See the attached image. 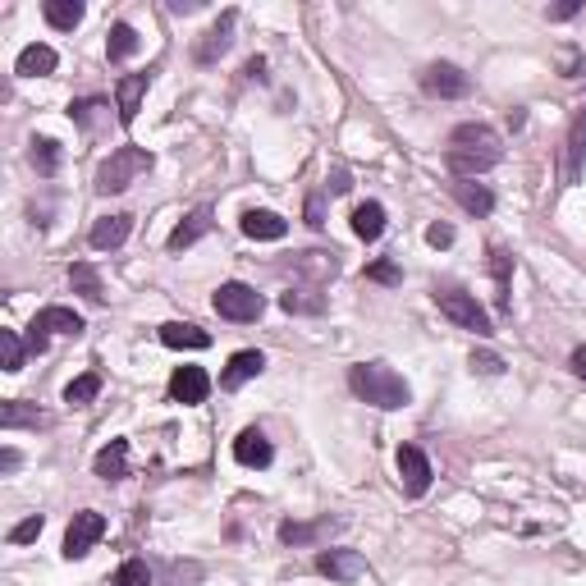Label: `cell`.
I'll list each match as a JSON object with an SVG mask.
<instances>
[{
  "label": "cell",
  "instance_id": "6da1fadb",
  "mask_svg": "<svg viewBox=\"0 0 586 586\" xmlns=\"http://www.w3.org/2000/svg\"><path fill=\"white\" fill-rule=\"evenodd\" d=\"M504 161V142L500 133L490 129L481 120H467L449 133V147H445V165L454 170V179H477V174L495 170Z\"/></svg>",
  "mask_w": 586,
  "mask_h": 586
},
{
  "label": "cell",
  "instance_id": "7a4b0ae2",
  "mask_svg": "<svg viewBox=\"0 0 586 586\" xmlns=\"http://www.w3.org/2000/svg\"><path fill=\"white\" fill-rule=\"evenodd\" d=\"M348 390L358 394L362 403H371V408H385V413H394V408H403V403L413 399L408 380L394 367H385V362H358V367L348 371Z\"/></svg>",
  "mask_w": 586,
  "mask_h": 586
},
{
  "label": "cell",
  "instance_id": "3957f363",
  "mask_svg": "<svg viewBox=\"0 0 586 586\" xmlns=\"http://www.w3.org/2000/svg\"><path fill=\"white\" fill-rule=\"evenodd\" d=\"M152 170V152H142V147H115L106 161L97 165V193H124V188L138 179V174Z\"/></svg>",
  "mask_w": 586,
  "mask_h": 586
},
{
  "label": "cell",
  "instance_id": "277c9868",
  "mask_svg": "<svg viewBox=\"0 0 586 586\" xmlns=\"http://www.w3.org/2000/svg\"><path fill=\"white\" fill-rule=\"evenodd\" d=\"M435 303H440V312L454 321V326H463V330H472V335H495V326H490V312L486 307L472 298V293H463V289H440L435 293Z\"/></svg>",
  "mask_w": 586,
  "mask_h": 586
},
{
  "label": "cell",
  "instance_id": "5b68a950",
  "mask_svg": "<svg viewBox=\"0 0 586 586\" xmlns=\"http://www.w3.org/2000/svg\"><path fill=\"white\" fill-rule=\"evenodd\" d=\"M211 303H216V312L225 316V321H239V326H248V321H257V316L266 312V303H261V293L252 289V284H243V280L220 284Z\"/></svg>",
  "mask_w": 586,
  "mask_h": 586
},
{
  "label": "cell",
  "instance_id": "8992f818",
  "mask_svg": "<svg viewBox=\"0 0 586 586\" xmlns=\"http://www.w3.org/2000/svg\"><path fill=\"white\" fill-rule=\"evenodd\" d=\"M417 83H422L426 97H440V101H458V97H467V92H472V78H467L458 65H449V60L426 65L422 74H417Z\"/></svg>",
  "mask_w": 586,
  "mask_h": 586
},
{
  "label": "cell",
  "instance_id": "52a82bcc",
  "mask_svg": "<svg viewBox=\"0 0 586 586\" xmlns=\"http://www.w3.org/2000/svg\"><path fill=\"white\" fill-rule=\"evenodd\" d=\"M431 458L422 454V449L417 445H403L399 449V481H403V495H408V500H422L426 490H431Z\"/></svg>",
  "mask_w": 586,
  "mask_h": 586
},
{
  "label": "cell",
  "instance_id": "ba28073f",
  "mask_svg": "<svg viewBox=\"0 0 586 586\" xmlns=\"http://www.w3.org/2000/svg\"><path fill=\"white\" fill-rule=\"evenodd\" d=\"M101 536H106V518L101 513H92V509L74 513V522H69V532H65V559H83Z\"/></svg>",
  "mask_w": 586,
  "mask_h": 586
},
{
  "label": "cell",
  "instance_id": "9c48e42d",
  "mask_svg": "<svg viewBox=\"0 0 586 586\" xmlns=\"http://www.w3.org/2000/svg\"><path fill=\"white\" fill-rule=\"evenodd\" d=\"M316 573L330 582H358L367 573V559L358 550H321L316 554Z\"/></svg>",
  "mask_w": 586,
  "mask_h": 586
},
{
  "label": "cell",
  "instance_id": "30bf717a",
  "mask_svg": "<svg viewBox=\"0 0 586 586\" xmlns=\"http://www.w3.org/2000/svg\"><path fill=\"white\" fill-rule=\"evenodd\" d=\"M582 165H586V106H577L573 124H568V138H564V184L582 179Z\"/></svg>",
  "mask_w": 586,
  "mask_h": 586
},
{
  "label": "cell",
  "instance_id": "8fae6325",
  "mask_svg": "<svg viewBox=\"0 0 586 586\" xmlns=\"http://www.w3.org/2000/svg\"><path fill=\"white\" fill-rule=\"evenodd\" d=\"M129 234H133V216H129V211H115V216H101L97 225H92L87 243H92L97 252H115V248H124V243H129Z\"/></svg>",
  "mask_w": 586,
  "mask_h": 586
},
{
  "label": "cell",
  "instance_id": "7c38bea8",
  "mask_svg": "<svg viewBox=\"0 0 586 586\" xmlns=\"http://www.w3.org/2000/svg\"><path fill=\"white\" fill-rule=\"evenodd\" d=\"M147 87H152V74H124L120 87H115V110H120V124L129 129L138 120L142 110V97H147Z\"/></svg>",
  "mask_w": 586,
  "mask_h": 586
},
{
  "label": "cell",
  "instance_id": "4fadbf2b",
  "mask_svg": "<svg viewBox=\"0 0 586 586\" xmlns=\"http://www.w3.org/2000/svg\"><path fill=\"white\" fill-rule=\"evenodd\" d=\"M234 23H239V14H234V10L220 14L216 28H211V33L202 37V42H197V51H193V55H197V65H216L220 55H225L229 46H234Z\"/></svg>",
  "mask_w": 586,
  "mask_h": 586
},
{
  "label": "cell",
  "instance_id": "5bb4252c",
  "mask_svg": "<svg viewBox=\"0 0 586 586\" xmlns=\"http://www.w3.org/2000/svg\"><path fill=\"white\" fill-rule=\"evenodd\" d=\"M216 211L211 207H197V211H188L179 225H174V234H170V252H184V248H193V243H202L211 234V225H216Z\"/></svg>",
  "mask_w": 586,
  "mask_h": 586
},
{
  "label": "cell",
  "instance_id": "9a60e30c",
  "mask_svg": "<svg viewBox=\"0 0 586 586\" xmlns=\"http://www.w3.org/2000/svg\"><path fill=\"white\" fill-rule=\"evenodd\" d=\"M211 394V376L202 367H179L170 376V399L174 403H202Z\"/></svg>",
  "mask_w": 586,
  "mask_h": 586
},
{
  "label": "cell",
  "instance_id": "2e32d148",
  "mask_svg": "<svg viewBox=\"0 0 586 586\" xmlns=\"http://www.w3.org/2000/svg\"><path fill=\"white\" fill-rule=\"evenodd\" d=\"M449 193H454V202L467 216H490V211H495V193H490L486 184H477V179H454Z\"/></svg>",
  "mask_w": 586,
  "mask_h": 586
},
{
  "label": "cell",
  "instance_id": "e0dca14e",
  "mask_svg": "<svg viewBox=\"0 0 586 586\" xmlns=\"http://www.w3.org/2000/svg\"><path fill=\"white\" fill-rule=\"evenodd\" d=\"M33 326L46 330V335H69V339H78L87 330L83 316H78L74 307H42V312L33 316Z\"/></svg>",
  "mask_w": 586,
  "mask_h": 586
},
{
  "label": "cell",
  "instance_id": "ac0fdd59",
  "mask_svg": "<svg viewBox=\"0 0 586 586\" xmlns=\"http://www.w3.org/2000/svg\"><path fill=\"white\" fill-rule=\"evenodd\" d=\"M234 458H239L243 467H271L275 449H271V440H266L257 426H248V431H239V440H234Z\"/></svg>",
  "mask_w": 586,
  "mask_h": 586
},
{
  "label": "cell",
  "instance_id": "d6986e66",
  "mask_svg": "<svg viewBox=\"0 0 586 586\" xmlns=\"http://www.w3.org/2000/svg\"><path fill=\"white\" fill-rule=\"evenodd\" d=\"M289 271L307 275L312 284H330L335 280V271H339V261H335V252H298V257L289 261Z\"/></svg>",
  "mask_w": 586,
  "mask_h": 586
},
{
  "label": "cell",
  "instance_id": "ffe728a7",
  "mask_svg": "<svg viewBox=\"0 0 586 586\" xmlns=\"http://www.w3.org/2000/svg\"><path fill=\"white\" fill-rule=\"evenodd\" d=\"M55 65H60V55H55L51 46L33 42V46H23V51H19L14 74H19V78H46V74H55Z\"/></svg>",
  "mask_w": 586,
  "mask_h": 586
},
{
  "label": "cell",
  "instance_id": "44dd1931",
  "mask_svg": "<svg viewBox=\"0 0 586 586\" xmlns=\"http://www.w3.org/2000/svg\"><path fill=\"white\" fill-rule=\"evenodd\" d=\"M243 234L257 243H275L289 234V220L275 216V211H243Z\"/></svg>",
  "mask_w": 586,
  "mask_h": 586
},
{
  "label": "cell",
  "instance_id": "7402d4cb",
  "mask_svg": "<svg viewBox=\"0 0 586 586\" xmlns=\"http://www.w3.org/2000/svg\"><path fill=\"white\" fill-rule=\"evenodd\" d=\"M261 371H266V358H261L257 348H243V353H234V358H229L220 385H225V390H239V385H248L252 376H261Z\"/></svg>",
  "mask_w": 586,
  "mask_h": 586
},
{
  "label": "cell",
  "instance_id": "603a6c76",
  "mask_svg": "<svg viewBox=\"0 0 586 586\" xmlns=\"http://www.w3.org/2000/svg\"><path fill=\"white\" fill-rule=\"evenodd\" d=\"M92 472H97L101 481H124L129 477V440H110V445L97 454Z\"/></svg>",
  "mask_w": 586,
  "mask_h": 586
},
{
  "label": "cell",
  "instance_id": "cb8c5ba5",
  "mask_svg": "<svg viewBox=\"0 0 586 586\" xmlns=\"http://www.w3.org/2000/svg\"><path fill=\"white\" fill-rule=\"evenodd\" d=\"M161 344L165 348H211V335L207 330H197V326H188V321H165Z\"/></svg>",
  "mask_w": 586,
  "mask_h": 586
},
{
  "label": "cell",
  "instance_id": "d4e9b609",
  "mask_svg": "<svg viewBox=\"0 0 586 586\" xmlns=\"http://www.w3.org/2000/svg\"><path fill=\"white\" fill-rule=\"evenodd\" d=\"M69 120L78 124V129H97L101 120H110V101L106 97H78V101H69Z\"/></svg>",
  "mask_w": 586,
  "mask_h": 586
},
{
  "label": "cell",
  "instance_id": "484cf974",
  "mask_svg": "<svg viewBox=\"0 0 586 586\" xmlns=\"http://www.w3.org/2000/svg\"><path fill=\"white\" fill-rule=\"evenodd\" d=\"M69 284H74V293H83L92 307L106 303V289H101V275L97 266H87V261H78V266H69Z\"/></svg>",
  "mask_w": 586,
  "mask_h": 586
},
{
  "label": "cell",
  "instance_id": "4316f807",
  "mask_svg": "<svg viewBox=\"0 0 586 586\" xmlns=\"http://www.w3.org/2000/svg\"><path fill=\"white\" fill-rule=\"evenodd\" d=\"M353 234L376 243L380 234H385V207H380V202H362V207L353 211Z\"/></svg>",
  "mask_w": 586,
  "mask_h": 586
},
{
  "label": "cell",
  "instance_id": "83f0119b",
  "mask_svg": "<svg viewBox=\"0 0 586 586\" xmlns=\"http://www.w3.org/2000/svg\"><path fill=\"white\" fill-rule=\"evenodd\" d=\"M138 51V33H133V23H110V37H106V55H110V65H124L129 55Z\"/></svg>",
  "mask_w": 586,
  "mask_h": 586
},
{
  "label": "cell",
  "instance_id": "f1b7e54d",
  "mask_svg": "<svg viewBox=\"0 0 586 586\" xmlns=\"http://www.w3.org/2000/svg\"><path fill=\"white\" fill-rule=\"evenodd\" d=\"M330 527H339L335 518H321V522H280V541L284 545H312L316 536H326Z\"/></svg>",
  "mask_w": 586,
  "mask_h": 586
},
{
  "label": "cell",
  "instance_id": "f546056e",
  "mask_svg": "<svg viewBox=\"0 0 586 586\" xmlns=\"http://www.w3.org/2000/svg\"><path fill=\"white\" fill-rule=\"evenodd\" d=\"M42 14L51 28H60V33H74L78 23H83V5H78V0H46Z\"/></svg>",
  "mask_w": 586,
  "mask_h": 586
},
{
  "label": "cell",
  "instance_id": "4dcf8cb0",
  "mask_svg": "<svg viewBox=\"0 0 586 586\" xmlns=\"http://www.w3.org/2000/svg\"><path fill=\"white\" fill-rule=\"evenodd\" d=\"M280 307L289 316H321L326 312V298L316 289H289V293H280Z\"/></svg>",
  "mask_w": 586,
  "mask_h": 586
},
{
  "label": "cell",
  "instance_id": "1f68e13d",
  "mask_svg": "<svg viewBox=\"0 0 586 586\" xmlns=\"http://www.w3.org/2000/svg\"><path fill=\"white\" fill-rule=\"evenodd\" d=\"M0 426H5V431H14V426H46V413H37V408H28V403L10 399L5 408H0Z\"/></svg>",
  "mask_w": 586,
  "mask_h": 586
},
{
  "label": "cell",
  "instance_id": "d6a6232c",
  "mask_svg": "<svg viewBox=\"0 0 586 586\" xmlns=\"http://www.w3.org/2000/svg\"><path fill=\"white\" fill-rule=\"evenodd\" d=\"M490 271H495V289H500V307H509V280H513V257L495 243L490 248Z\"/></svg>",
  "mask_w": 586,
  "mask_h": 586
},
{
  "label": "cell",
  "instance_id": "836d02e7",
  "mask_svg": "<svg viewBox=\"0 0 586 586\" xmlns=\"http://www.w3.org/2000/svg\"><path fill=\"white\" fill-rule=\"evenodd\" d=\"M161 586H202V564L197 559H174V564H165Z\"/></svg>",
  "mask_w": 586,
  "mask_h": 586
},
{
  "label": "cell",
  "instance_id": "e575fe53",
  "mask_svg": "<svg viewBox=\"0 0 586 586\" xmlns=\"http://www.w3.org/2000/svg\"><path fill=\"white\" fill-rule=\"evenodd\" d=\"M97 394H101V376H97V371H83L78 380H69V385H65V403H74V408H78V403H92Z\"/></svg>",
  "mask_w": 586,
  "mask_h": 586
},
{
  "label": "cell",
  "instance_id": "d590c367",
  "mask_svg": "<svg viewBox=\"0 0 586 586\" xmlns=\"http://www.w3.org/2000/svg\"><path fill=\"white\" fill-rule=\"evenodd\" d=\"M33 165H37V174H42V179H51V174L60 170V142L33 138Z\"/></svg>",
  "mask_w": 586,
  "mask_h": 586
},
{
  "label": "cell",
  "instance_id": "8d00e7d4",
  "mask_svg": "<svg viewBox=\"0 0 586 586\" xmlns=\"http://www.w3.org/2000/svg\"><path fill=\"white\" fill-rule=\"evenodd\" d=\"M0 353H5V371H23V358H28V344H23L14 330H0Z\"/></svg>",
  "mask_w": 586,
  "mask_h": 586
},
{
  "label": "cell",
  "instance_id": "74e56055",
  "mask_svg": "<svg viewBox=\"0 0 586 586\" xmlns=\"http://www.w3.org/2000/svg\"><path fill=\"white\" fill-rule=\"evenodd\" d=\"M110 586H152V568H147V559H129V564H120V573H115V582Z\"/></svg>",
  "mask_w": 586,
  "mask_h": 586
},
{
  "label": "cell",
  "instance_id": "f35d334b",
  "mask_svg": "<svg viewBox=\"0 0 586 586\" xmlns=\"http://www.w3.org/2000/svg\"><path fill=\"white\" fill-rule=\"evenodd\" d=\"M42 527H46V522L37 518V513H33V518H23V522H14V527H10V545H28V541H37V536H42Z\"/></svg>",
  "mask_w": 586,
  "mask_h": 586
},
{
  "label": "cell",
  "instance_id": "ab89813d",
  "mask_svg": "<svg viewBox=\"0 0 586 586\" xmlns=\"http://www.w3.org/2000/svg\"><path fill=\"white\" fill-rule=\"evenodd\" d=\"M367 280H376V284H399L403 271L394 266V261H371V266H367Z\"/></svg>",
  "mask_w": 586,
  "mask_h": 586
},
{
  "label": "cell",
  "instance_id": "60d3db41",
  "mask_svg": "<svg viewBox=\"0 0 586 586\" xmlns=\"http://www.w3.org/2000/svg\"><path fill=\"white\" fill-rule=\"evenodd\" d=\"M472 371H481V376H500L504 362L495 358V353H472Z\"/></svg>",
  "mask_w": 586,
  "mask_h": 586
},
{
  "label": "cell",
  "instance_id": "b9f144b4",
  "mask_svg": "<svg viewBox=\"0 0 586 586\" xmlns=\"http://www.w3.org/2000/svg\"><path fill=\"white\" fill-rule=\"evenodd\" d=\"M307 225H312V229L326 225V197H321V193L307 197Z\"/></svg>",
  "mask_w": 586,
  "mask_h": 586
},
{
  "label": "cell",
  "instance_id": "7bdbcfd3",
  "mask_svg": "<svg viewBox=\"0 0 586 586\" xmlns=\"http://www.w3.org/2000/svg\"><path fill=\"white\" fill-rule=\"evenodd\" d=\"M23 344H28V353H33V358H42V353H46V344H51V335H46V330H37V326H28Z\"/></svg>",
  "mask_w": 586,
  "mask_h": 586
},
{
  "label": "cell",
  "instance_id": "ee69618b",
  "mask_svg": "<svg viewBox=\"0 0 586 586\" xmlns=\"http://www.w3.org/2000/svg\"><path fill=\"white\" fill-rule=\"evenodd\" d=\"M426 243H431V248H449V243H454V229H449V225H431V229H426Z\"/></svg>",
  "mask_w": 586,
  "mask_h": 586
},
{
  "label": "cell",
  "instance_id": "f6af8a7d",
  "mask_svg": "<svg viewBox=\"0 0 586 586\" xmlns=\"http://www.w3.org/2000/svg\"><path fill=\"white\" fill-rule=\"evenodd\" d=\"M326 188H330L335 197H339V193H348V188H353V184H348V170H335V174H330V184H326Z\"/></svg>",
  "mask_w": 586,
  "mask_h": 586
},
{
  "label": "cell",
  "instance_id": "bcb514c9",
  "mask_svg": "<svg viewBox=\"0 0 586 586\" xmlns=\"http://www.w3.org/2000/svg\"><path fill=\"white\" fill-rule=\"evenodd\" d=\"M19 467V449H0V472H14Z\"/></svg>",
  "mask_w": 586,
  "mask_h": 586
},
{
  "label": "cell",
  "instance_id": "7dc6e473",
  "mask_svg": "<svg viewBox=\"0 0 586 586\" xmlns=\"http://www.w3.org/2000/svg\"><path fill=\"white\" fill-rule=\"evenodd\" d=\"M197 5H202V0H174L170 10H174V14H193V10H197Z\"/></svg>",
  "mask_w": 586,
  "mask_h": 586
},
{
  "label": "cell",
  "instance_id": "c3c4849f",
  "mask_svg": "<svg viewBox=\"0 0 586 586\" xmlns=\"http://www.w3.org/2000/svg\"><path fill=\"white\" fill-rule=\"evenodd\" d=\"M573 371L586 380V348H577V353H573Z\"/></svg>",
  "mask_w": 586,
  "mask_h": 586
},
{
  "label": "cell",
  "instance_id": "681fc988",
  "mask_svg": "<svg viewBox=\"0 0 586 586\" xmlns=\"http://www.w3.org/2000/svg\"><path fill=\"white\" fill-rule=\"evenodd\" d=\"M577 10H582V5H559V10H550V19H573Z\"/></svg>",
  "mask_w": 586,
  "mask_h": 586
},
{
  "label": "cell",
  "instance_id": "f907efd6",
  "mask_svg": "<svg viewBox=\"0 0 586 586\" xmlns=\"http://www.w3.org/2000/svg\"><path fill=\"white\" fill-rule=\"evenodd\" d=\"M261 69H266V60H248V69H243V74H248V78H261Z\"/></svg>",
  "mask_w": 586,
  "mask_h": 586
}]
</instances>
